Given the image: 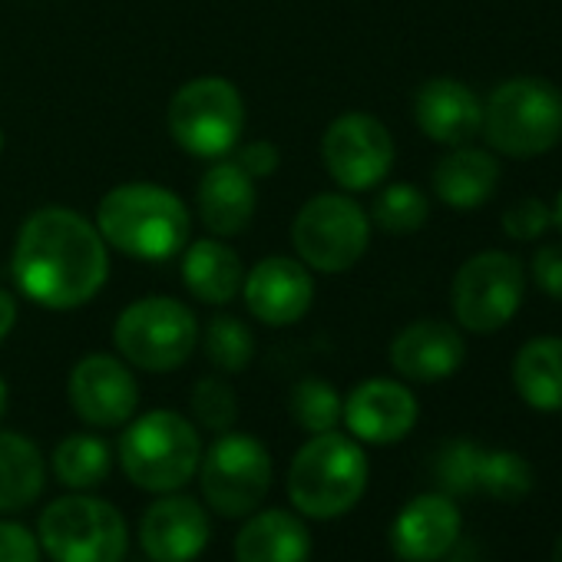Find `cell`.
Listing matches in <instances>:
<instances>
[{
    "mask_svg": "<svg viewBox=\"0 0 562 562\" xmlns=\"http://www.w3.org/2000/svg\"><path fill=\"white\" fill-rule=\"evenodd\" d=\"M0 149H4V133H0Z\"/></svg>",
    "mask_w": 562,
    "mask_h": 562,
    "instance_id": "cell-41",
    "label": "cell"
},
{
    "mask_svg": "<svg viewBox=\"0 0 562 562\" xmlns=\"http://www.w3.org/2000/svg\"><path fill=\"white\" fill-rule=\"evenodd\" d=\"M374 225L391 235H411L430 218V199L414 182H394L374 199Z\"/></svg>",
    "mask_w": 562,
    "mask_h": 562,
    "instance_id": "cell-29",
    "label": "cell"
},
{
    "mask_svg": "<svg viewBox=\"0 0 562 562\" xmlns=\"http://www.w3.org/2000/svg\"><path fill=\"white\" fill-rule=\"evenodd\" d=\"M235 162H238L251 179H261V176H271V172L278 169V149H274L271 143L258 139V143L241 146V153H238Z\"/></svg>",
    "mask_w": 562,
    "mask_h": 562,
    "instance_id": "cell-36",
    "label": "cell"
},
{
    "mask_svg": "<svg viewBox=\"0 0 562 562\" xmlns=\"http://www.w3.org/2000/svg\"><path fill=\"white\" fill-rule=\"evenodd\" d=\"M552 225H555V232L562 235V192H559L555 202H552Z\"/></svg>",
    "mask_w": 562,
    "mask_h": 562,
    "instance_id": "cell-38",
    "label": "cell"
},
{
    "mask_svg": "<svg viewBox=\"0 0 562 562\" xmlns=\"http://www.w3.org/2000/svg\"><path fill=\"white\" fill-rule=\"evenodd\" d=\"M549 225H552V205L536 195H522L503 212V232L513 241H539Z\"/></svg>",
    "mask_w": 562,
    "mask_h": 562,
    "instance_id": "cell-33",
    "label": "cell"
},
{
    "mask_svg": "<svg viewBox=\"0 0 562 562\" xmlns=\"http://www.w3.org/2000/svg\"><path fill=\"white\" fill-rule=\"evenodd\" d=\"M480 447L467 437L447 440L434 460V476L447 496H473L476 493V467H480Z\"/></svg>",
    "mask_w": 562,
    "mask_h": 562,
    "instance_id": "cell-31",
    "label": "cell"
},
{
    "mask_svg": "<svg viewBox=\"0 0 562 562\" xmlns=\"http://www.w3.org/2000/svg\"><path fill=\"white\" fill-rule=\"evenodd\" d=\"M67 394L77 417L90 427H123L139 407V384L113 355H87L70 371Z\"/></svg>",
    "mask_w": 562,
    "mask_h": 562,
    "instance_id": "cell-13",
    "label": "cell"
},
{
    "mask_svg": "<svg viewBox=\"0 0 562 562\" xmlns=\"http://www.w3.org/2000/svg\"><path fill=\"white\" fill-rule=\"evenodd\" d=\"M202 348L209 364H215L225 374H238L251 364L255 358V338L248 331V325H241L232 315H218L205 325L202 331Z\"/></svg>",
    "mask_w": 562,
    "mask_h": 562,
    "instance_id": "cell-30",
    "label": "cell"
},
{
    "mask_svg": "<svg viewBox=\"0 0 562 562\" xmlns=\"http://www.w3.org/2000/svg\"><path fill=\"white\" fill-rule=\"evenodd\" d=\"M113 341L133 368L166 374L192 358L199 345V322L182 302L153 295L120 315Z\"/></svg>",
    "mask_w": 562,
    "mask_h": 562,
    "instance_id": "cell-9",
    "label": "cell"
},
{
    "mask_svg": "<svg viewBox=\"0 0 562 562\" xmlns=\"http://www.w3.org/2000/svg\"><path fill=\"white\" fill-rule=\"evenodd\" d=\"M552 562H562V536H559L555 546H552Z\"/></svg>",
    "mask_w": 562,
    "mask_h": 562,
    "instance_id": "cell-40",
    "label": "cell"
},
{
    "mask_svg": "<svg viewBox=\"0 0 562 562\" xmlns=\"http://www.w3.org/2000/svg\"><path fill=\"white\" fill-rule=\"evenodd\" d=\"M341 394L335 391V384L322 381V378H305L292 387L289 397V411L292 420L308 430V434H328L341 424Z\"/></svg>",
    "mask_w": 562,
    "mask_h": 562,
    "instance_id": "cell-28",
    "label": "cell"
},
{
    "mask_svg": "<svg viewBox=\"0 0 562 562\" xmlns=\"http://www.w3.org/2000/svg\"><path fill=\"white\" fill-rule=\"evenodd\" d=\"M460 539V506L447 493H420L391 522V549L401 562H440Z\"/></svg>",
    "mask_w": 562,
    "mask_h": 562,
    "instance_id": "cell-17",
    "label": "cell"
},
{
    "mask_svg": "<svg viewBox=\"0 0 562 562\" xmlns=\"http://www.w3.org/2000/svg\"><path fill=\"white\" fill-rule=\"evenodd\" d=\"M467 361L463 335L437 318H420L407 325L391 345V368L417 384H437L453 378Z\"/></svg>",
    "mask_w": 562,
    "mask_h": 562,
    "instance_id": "cell-18",
    "label": "cell"
},
{
    "mask_svg": "<svg viewBox=\"0 0 562 562\" xmlns=\"http://www.w3.org/2000/svg\"><path fill=\"white\" fill-rule=\"evenodd\" d=\"M322 159L341 189L364 192L387 179L394 166V139L371 113H345L325 130Z\"/></svg>",
    "mask_w": 562,
    "mask_h": 562,
    "instance_id": "cell-12",
    "label": "cell"
},
{
    "mask_svg": "<svg viewBox=\"0 0 562 562\" xmlns=\"http://www.w3.org/2000/svg\"><path fill=\"white\" fill-rule=\"evenodd\" d=\"M21 292L54 312L87 305L110 274L106 241L80 212L50 205L34 212L11 258Z\"/></svg>",
    "mask_w": 562,
    "mask_h": 562,
    "instance_id": "cell-1",
    "label": "cell"
},
{
    "mask_svg": "<svg viewBox=\"0 0 562 562\" xmlns=\"http://www.w3.org/2000/svg\"><path fill=\"white\" fill-rule=\"evenodd\" d=\"M529 271H532V281L536 289L552 299V302H562V241H546L532 251V261H529Z\"/></svg>",
    "mask_w": 562,
    "mask_h": 562,
    "instance_id": "cell-34",
    "label": "cell"
},
{
    "mask_svg": "<svg viewBox=\"0 0 562 562\" xmlns=\"http://www.w3.org/2000/svg\"><path fill=\"white\" fill-rule=\"evenodd\" d=\"M189 404H192L195 420L205 430H212V434H225L238 420V397H235L232 384L222 381V378H202L192 387V401Z\"/></svg>",
    "mask_w": 562,
    "mask_h": 562,
    "instance_id": "cell-32",
    "label": "cell"
},
{
    "mask_svg": "<svg viewBox=\"0 0 562 562\" xmlns=\"http://www.w3.org/2000/svg\"><path fill=\"white\" fill-rule=\"evenodd\" d=\"M212 539L209 509L186 493H159L139 519V546L153 562H195Z\"/></svg>",
    "mask_w": 562,
    "mask_h": 562,
    "instance_id": "cell-14",
    "label": "cell"
},
{
    "mask_svg": "<svg viewBox=\"0 0 562 562\" xmlns=\"http://www.w3.org/2000/svg\"><path fill=\"white\" fill-rule=\"evenodd\" d=\"M513 387L532 411H562V338L542 335L526 341L513 358Z\"/></svg>",
    "mask_w": 562,
    "mask_h": 562,
    "instance_id": "cell-23",
    "label": "cell"
},
{
    "mask_svg": "<svg viewBox=\"0 0 562 562\" xmlns=\"http://www.w3.org/2000/svg\"><path fill=\"white\" fill-rule=\"evenodd\" d=\"M4 411H8V384L0 378V417H4Z\"/></svg>",
    "mask_w": 562,
    "mask_h": 562,
    "instance_id": "cell-39",
    "label": "cell"
},
{
    "mask_svg": "<svg viewBox=\"0 0 562 562\" xmlns=\"http://www.w3.org/2000/svg\"><path fill=\"white\" fill-rule=\"evenodd\" d=\"M110 470H113V450L97 434H70L54 450V473L74 493L97 490L110 476Z\"/></svg>",
    "mask_w": 562,
    "mask_h": 562,
    "instance_id": "cell-26",
    "label": "cell"
},
{
    "mask_svg": "<svg viewBox=\"0 0 562 562\" xmlns=\"http://www.w3.org/2000/svg\"><path fill=\"white\" fill-rule=\"evenodd\" d=\"M182 281H186V289L199 302H205V305H228L241 292V285H245V271H241L238 255L225 241L202 238V241H192L186 248Z\"/></svg>",
    "mask_w": 562,
    "mask_h": 562,
    "instance_id": "cell-24",
    "label": "cell"
},
{
    "mask_svg": "<svg viewBox=\"0 0 562 562\" xmlns=\"http://www.w3.org/2000/svg\"><path fill=\"white\" fill-rule=\"evenodd\" d=\"M417 417H420V407H417L414 391L387 378H371L358 384L341 407V420L348 424V434L374 447L404 440L414 430Z\"/></svg>",
    "mask_w": 562,
    "mask_h": 562,
    "instance_id": "cell-16",
    "label": "cell"
},
{
    "mask_svg": "<svg viewBox=\"0 0 562 562\" xmlns=\"http://www.w3.org/2000/svg\"><path fill=\"white\" fill-rule=\"evenodd\" d=\"M199 483L202 499L215 516H251L271 490V453L258 437L225 430L209 450H202Z\"/></svg>",
    "mask_w": 562,
    "mask_h": 562,
    "instance_id": "cell-8",
    "label": "cell"
},
{
    "mask_svg": "<svg viewBox=\"0 0 562 562\" xmlns=\"http://www.w3.org/2000/svg\"><path fill=\"white\" fill-rule=\"evenodd\" d=\"M368 476V453L355 437L338 430L312 434V440L292 457L289 499L295 513L308 519H338L361 503Z\"/></svg>",
    "mask_w": 562,
    "mask_h": 562,
    "instance_id": "cell-3",
    "label": "cell"
},
{
    "mask_svg": "<svg viewBox=\"0 0 562 562\" xmlns=\"http://www.w3.org/2000/svg\"><path fill=\"white\" fill-rule=\"evenodd\" d=\"M371 238V218L364 209L341 195V192H322L302 205L292 225V241L302 261L322 274H338L358 265V258L368 251Z\"/></svg>",
    "mask_w": 562,
    "mask_h": 562,
    "instance_id": "cell-11",
    "label": "cell"
},
{
    "mask_svg": "<svg viewBox=\"0 0 562 562\" xmlns=\"http://www.w3.org/2000/svg\"><path fill=\"white\" fill-rule=\"evenodd\" d=\"M532 467L526 457L513 450H483L480 467H476V493L499 499V503H516L532 493Z\"/></svg>",
    "mask_w": 562,
    "mask_h": 562,
    "instance_id": "cell-27",
    "label": "cell"
},
{
    "mask_svg": "<svg viewBox=\"0 0 562 562\" xmlns=\"http://www.w3.org/2000/svg\"><path fill=\"white\" fill-rule=\"evenodd\" d=\"M486 146L506 159H536L562 143V90L542 77H509L483 103Z\"/></svg>",
    "mask_w": 562,
    "mask_h": 562,
    "instance_id": "cell-4",
    "label": "cell"
},
{
    "mask_svg": "<svg viewBox=\"0 0 562 562\" xmlns=\"http://www.w3.org/2000/svg\"><path fill=\"white\" fill-rule=\"evenodd\" d=\"M37 539L54 562H123L130 526L113 503L90 493H67L41 513Z\"/></svg>",
    "mask_w": 562,
    "mask_h": 562,
    "instance_id": "cell-6",
    "label": "cell"
},
{
    "mask_svg": "<svg viewBox=\"0 0 562 562\" xmlns=\"http://www.w3.org/2000/svg\"><path fill=\"white\" fill-rule=\"evenodd\" d=\"M14 322H18V305L8 292H0V341L11 335Z\"/></svg>",
    "mask_w": 562,
    "mask_h": 562,
    "instance_id": "cell-37",
    "label": "cell"
},
{
    "mask_svg": "<svg viewBox=\"0 0 562 562\" xmlns=\"http://www.w3.org/2000/svg\"><path fill=\"white\" fill-rule=\"evenodd\" d=\"M241 292H245L248 312L258 322L271 328H285L308 315L315 302V278L305 261L271 255V258H261L245 274Z\"/></svg>",
    "mask_w": 562,
    "mask_h": 562,
    "instance_id": "cell-15",
    "label": "cell"
},
{
    "mask_svg": "<svg viewBox=\"0 0 562 562\" xmlns=\"http://www.w3.org/2000/svg\"><path fill=\"white\" fill-rule=\"evenodd\" d=\"M499 186L496 153L476 149L470 143L450 146V153L434 166V192L443 205L470 212L480 209Z\"/></svg>",
    "mask_w": 562,
    "mask_h": 562,
    "instance_id": "cell-21",
    "label": "cell"
},
{
    "mask_svg": "<svg viewBox=\"0 0 562 562\" xmlns=\"http://www.w3.org/2000/svg\"><path fill=\"white\" fill-rule=\"evenodd\" d=\"M199 215L215 235H238L255 215V179L238 162H215L199 182Z\"/></svg>",
    "mask_w": 562,
    "mask_h": 562,
    "instance_id": "cell-22",
    "label": "cell"
},
{
    "mask_svg": "<svg viewBox=\"0 0 562 562\" xmlns=\"http://www.w3.org/2000/svg\"><path fill=\"white\" fill-rule=\"evenodd\" d=\"M526 268L513 251L486 248L460 265L453 274L450 305L460 328L473 335H493L506 328L522 308Z\"/></svg>",
    "mask_w": 562,
    "mask_h": 562,
    "instance_id": "cell-7",
    "label": "cell"
},
{
    "mask_svg": "<svg viewBox=\"0 0 562 562\" xmlns=\"http://www.w3.org/2000/svg\"><path fill=\"white\" fill-rule=\"evenodd\" d=\"M245 130L241 93L222 77L189 80L169 103V133L172 139L202 159H218L235 149Z\"/></svg>",
    "mask_w": 562,
    "mask_h": 562,
    "instance_id": "cell-10",
    "label": "cell"
},
{
    "mask_svg": "<svg viewBox=\"0 0 562 562\" xmlns=\"http://www.w3.org/2000/svg\"><path fill=\"white\" fill-rule=\"evenodd\" d=\"M116 457L133 486L146 493H176L199 473L202 440L182 414L149 411L123 430Z\"/></svg>",
    "mask_w": 562,
    "mask_h": 562,
    "instance_id": "cell-5",
    "label": "cell"
},
{
    "mask_svg": "<svg viewBox=\"0 0 562 562\" xmlns=\"http://www.w3.org/2000/svg\"><path fill=\"white\" fill-rule=\"evenodd\" d=\"M47 463L41 447L14 430H0V513H21L41 499Z\"/></svg>",
    "mask_w": 562,
    "mask_h": 562,
    "instance_id": "cell-25",
    "label": "cell"
},
{
    "mask_svg": "<svg viewBox=\"0 0 562 562\" xmlns=\"http://www.w3.org/2000/svg\"><path fill=\"white\" fill-rule=\"evenodd\" d=\"M235 562H308L312 532L302 513L289 509H261L251 513L232 542Z\"/></svg>",
    "mask_w": 562,
    "mask_h": 562,
    "instance_id": "cell-20",
    "label": "cell"
},
{
    "mask_svg": "<svg viewBox=\"0 0 562 562\" xmlns=\"http://www.w3.org/2000/svg\"><path fill=\"white\" fill-rule=\"evenodd\" d=\"M97 228L113 248L162 261L189 245V209L182 199L153 182H126L103 195L97 209Z\"/></svg>",
    "mask_w": 562,
    "mask_h": 562,
    "instance_id": "cell-2",
    "label": "cell"
},
{
    "mask_svg": "<svg viewBox=\"0 0 562 562\" xmlns=\"http://www.w3.org/2000/svg\"><path fill=\"white\" fill-rule=\"evenodd\" d=\"M44 549L37 532H31L24 522L0 519V562H41Z\"/></svg>",
    "mask_w": 562,
    "mask_h": 562,
    "instance_id": "cell-35",
    "label": "cell"
},
{
    "mask_svg": "<svg viewBox=\"0 0 562 562\" xmlns=\"http://www.w3.org/2000/svg\"><path fill=\"white\" fill-rule=\"evenodd\" d=\"M414 120L427 139L440 146H463L483 126V103L467 83L434 77L414 97Z\"/></svg>",
    "mask_w": 562,
    "mask_h": 562,
    "instance_id": "cell-19",
    "label": "cell"
}]
</instances>
